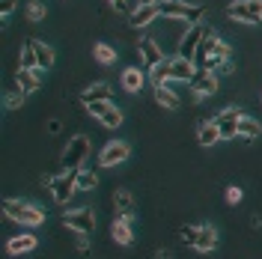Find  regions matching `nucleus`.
<instances>
[{"mask_svg": "<svg viewBox=\"0 0 262 259\" xmlns=\"http://www.w3.org/2000/svg\"><path fill=\"white\" fill-rule=\"evenodd\" d=\"M232 57V48H229L227 42L221 39V33L217 30H206V39H203V45L196 51V69L200 72H217L224 60Z\"/></svg>", "mask_w": 262, "mask_h": 259, "instance_id": "1", "label": "nucleus"}, {"mask_svg": "<svg viewBox=\"0 0 262 259\" xmlns=\"http://www.w3.org/2000/svg\"><path fill=\"white\" fill-rule=\"evenodd\" d=\"M3 214H6L9 221L21 224V227H27V229H39V227H45V211L39 209L36 203H30V200L6 197V200H3Z\"/></svg>", "mask_w": 262, "mask_h": 259, "instance_id": "2", "label": "nucleus"}, {"mask_svg": "<svg viewBox=\"0 0 262 259\" xmlns=\"http://www.w3.org/2000/svg\"><path fill=\"white\" fill-rule=\"evenodd\" d=\"M158 6H161V18L179 21V24H203L209 12L203 3H191V0H161Z\"/></svg>", "mask_w": 262, "mask_h": 259, "instance_id": "3", "label": "nucleus"}, {"mask_svg": "<svg viewBox=\"0 0 262 259\" xmlns=\"http://www.w3.org/2000/svg\"><path fill=\"white\" fill-rule=\"evenodd\" d=\"M86 107V114L96 119L101 128H119L122 122H125V114L116 107L111 98H101V101H90V104H83Z\"/></svg>", "mask_w": 262, "mask_h": 259, "instance_id": "4", "label": "nucleus"}, {"mask_svg": "<svg viewBox=\"0 0 262 259\" xmlns=\"http://www.w3.org/2000/svg\"><path fill=\"white\" fill-rule=\"evenodd\" d=\"M227 18L235 24H262V0H232L227 3Z\"/></svg>", "mask_w": 262, "mask_h": 259, "instance_id": "5", "label": "nucleus"}, {"mask_svg": "<svg viewBox=\"0 0 262 259\" xmlns=\"http://www.w3.org/2000/svg\"><path fill=\"white\" fill-rule=\"evenodd\" d=\"M86 155H90V137L86 134H75V137H69L63 155H60V167L63 170H81Z\"/></svg>", "mask_w": 262, "mask_h": 259, "instance_id": "6", "label": "nucleus"}, {"mask_svg": "<svg viewBox=\"0 0 262 259\" xmlns=\"http://www.w3.org/2000/svg\"><path fill=\"white\" fill-rule=\"evenodd\" d=\"M63 227L72 229L75 235H90L96 229V211L90 206H78V209H66L63 211Z\"/></svg>", "mask_w": 262, "mask_h": 259, "instance_id": "7", "label": "nucleus"}, {"mask_svg": "<svg viewBox=\"0 0 262 259\" xmlns=\"http://www.w3.org/2000/svg\"><path fill=\"white\" fill-rule=\"evenodd\" d=\"M131 158V143L128 140H107L98 152V167L101 170H114L119 164H125Z\"/></svg>", "mask_w": 262, "mask_h": 259, "instance_id": "8", "label": "nucleus"}, {"mask_svg": "<svg viewBox=\"0 0 262 259\" xmlns=\"http://www.w3.org/2000/svg\"><path fill=\"white\" fill-rule=\"evenodd\" d=\"M75 194H78V170H63L51 185V200L57 206H66Z\"/></svg>", "mask_w": 262, "mask_h": 259, "instance_id": "9", "label": "nucleus"}, {"mask_svg": "<svg viewBox=\"0 0 262 259\" xmlns=\"http://www.w3.org/2000/svg\"><path fill=\"white\" fill-rule=\"evenodd\" d=\"M245 116L242 107H235V104H229L224 111H217L214 114V122H217V128H221V140H235L238 137V119Z\"/></svg>", "mask_w": 262, "mask_h": 259, "instance_id": "10", "label": "nucleus"}, {"mask_svg": "<svg viewBox=\"0 0 262 259\" xmlns=\"http://www.w3.org/2000/svg\"><path fill=\"white\" fill-rule=\"evenodd\" d=\"M217 87H221V81L214 72H196V78L191 81V104H200L209 96H214Z\"/></svg>", "mask_w": 262, "mask_h": 259, "instance_id": "11", "label": "nucleus"}, {"mask_svg": "<svg viewBox=\"0 0 262 259\" xmlns=\"http://www.w3.org/2000/svg\"><path fill=\"white\" fill-rule=\"evenodd\" d=\"M137 57H140V66H143L146 72L167 60V54H164V48L158 45V39H152V36H143V39L137 42Z\"/></svg>", "mask_w": 262, "mask_h": 259, "instance_id": "12", "label": "nucleus"}, {"mask_svg": "<svg viewBox=\"0 0 262 259\" xmlns=\"http://www.w3.org/2000/svg\"><path fill=\"white\" fill-rule=\"evenodd\" d=\"M206 24H188V30L185 36L179 39V54L182 57H188V60H196V51L203 45V39H206Z\"/></svg>", "mask_w": 262, "mask_h": 259, "instance_id": "13", "label": "nucleus"}, {"mask_svg": "<svg viewBox=\"0 0 262 259\" xmlns=\"http://www.w3.org/2000/svg\"><path fill=\"white\" fill-rule=\"evenodd\" d=\"M45 72H48V69H42V66H36V69H18L15 72L18 90H21L24 96H33V93L42 87V81H45Z\"/></svg>", "mask_w": 262, "mask_h": 259, "instance_id": "14", "label": "nucleus"}, {"mask_svg": "<svg viewBox=\"0 0 262 259\" xmlns=\"http://www.w3.org/2000/svg\"><path fill=\"white\" fill-rule=\"evenodd\" d=\"M196 63L194 60H188V57H182V54H176V57H170V83L179 81V83H191L196 78Z\"/></svg>", "mask_w": 262, "mask_h": 259, "instance_id": "15", "label": "nucleus"}, {"mask_svg": "<svg viewBox=\"0 0 262 259\" xmlns=\"http://www.w3.org/2000/svg\"><path fill=\"white\" fill-rule=\"evenodd\" d=\"M146 72H140V66H128V69H122V75H119V87L128 93V96H137L143 87H146Z\"/></svg>", "mask_w": 262, "mask_h": 259, "instance_id": "16", "label": "nucleus"}, {"mask_svg": "<svg viewBox=\"0 0 262 259\" xmlns=\"http://www.w3.org/2000/svg\"><path fill=\"white\" fill-rule=\"evenodd\" d=\"M196 143L203 146V149H212V146L221 143V128H217V122L212 119H200L196 122Z\"/></svg>", "mask_w": 262, "mask_h": 259, "instance_id": "17", "label": "nucleus"}, {"mask_svg": "<svg viewBox=\"0 0 262 259\" xmlns=\"http://www.w3.org/2000/svg\"><path fill=\"white\" fill-rule=\"evenodd\" d=\"M36 247H39V239L33 232H21V235L6 239V253L9 256H24V253H33Z\"/></svg>", "mask_w": 262, "mask_h": 259, "instance_id": "18", "label": "nucleus"}, {"mask_svg": "<svg viewBox=\"0 0 262 259\" xmlns=\"http://www.w3.org/2000/svg\"><path fill=\"white\" fill-rule=\"evenodd\" d=\"M155 18H161V6H158V3H146V6H137V9L131 12L128 24L134 30H143V27H149Z\"/></svg>", "mask_w": 262, "mask_h": 259, "instance_id": "19", "label": "nucleus"}, {"mask_svg": "<svg viewBox=\"0 0 262 259\" xmlns=\"http://www.w3.org/2000/svg\"><path fill=\"white\" fill-rule=\"evenodd\" d=\"M152 96H155V104H161L164 111H179L182 98L179 93L170 87V83H161V87H152Z\"/></svg>", "mask_w": 262, "mask_h": 259, "instance_id": "20", "label": "nucleus"}, {"mask_svg": "<svg viewBox=\"0 0 262 259\" xmlns=\"http://www.w3.org/2000/svg\"><path fill=\"white\" fill-rule=\"evenodd\" d=\"M194 250L196 253H212V250H217V229H214L212 224H200Z\"/></svg>", "mask_w": 262, "mask_h": 259, "instance_id": "21", "label": "nucleus"}, {"mask_svg": "<svg viewBox=\"0 0 262 259\" xmlns=\"http://www.w3.org/2000/svg\"><path fill=\"white\" fill-rule=\"evenodd\" d=\"M134 224H128V221H122V218H116L114 214V224H111V239H114L119 247H128L131 242H134Z\"/></svg>", "mask_w": 262, "mask_h": 259, "instance_id": "22", "label": "nucleus"}, {"mask_svg": "<svg viewBox=\"0 0 262 259\" xmlns=\"http://www.w3.org/2000/svg\"><path fill=\"white\" fill-rule=\"evenodd\" d=\"M114 93V87L107 81H96L90 83V87H83L81 90V104H90V101H101V98H111Z\"/></svg>", "mask_w": 262, "mask_h": 259, "instance_id": "23", "label": "nucleus"}, {"mask_svg": "<svg viewBox=\"0 0 262 259\" xmlns=\"http://www.w3.org/2000/svg\"><path fill=\"white\" fill-rule=\"evenodd\" d=\"M259 134H262L259 119H253V116H247V114L238 119V137H235V140H242V143H253Z\"/></svg>", "mask_w": 262, "mask_h": 259, "instance_id": "24", "label": "nucleus"}, {"mask_svg": "<svg viewBox=\"0 0 262 259\" xmlns=\"http://www.w3.org/2000/svg\"><path fill=\"white\" fill-rule=\"evenodd\" d=\"M93 60H96L98 66H114L116 60H119V51L111 48L107 42H96V45H93Z\"/></svg>", "mask_w": 262, "mask_h": 259, "instance_id": "25", "label": "nucleus"}, {"mask_svg": "<svg viewBox=\"0 0 262 259\" xmlns=\"http://www.w3.org/2000/svg\"><path fill=\"white\" fill-rule=\"evenodd\" d=\"M30 45L36 48V57H39V66H42V69H51V66L57 63V54H54V48H51V45H45L42 39H30Z\"/></svg>", "mask_w": 262, "mask_h": 259, "instance_id": "26", "label": "nucleus"}, {"mask_svg": "<svg viewBox=\"0 0 262 259\" xmlns=\"http://www.w3.org/2000/svg\"><path fill=\"white\" fill-rule=\"evenodd\" d=\"M48 15V6L42 3V0H30L27 6H24V18L30 21V24H39V21H45Z\"/></svg>", "mask_w": 262, "mask_h": 259, "instance_id": "27", "label": "nucleus"}, {"mask_svg": "<svg viewBox=\"0 0 262 259\" xmlns=\"http://www.w3.org/2000/svg\"><path fill=\"white\" fill-rule=\"evenodd\" d=\"M114 209L116 211H134V194L128 188H116L114 191Z\"/></svg>", "mask_w": 262, "mask_h": 259, "instance_id": "28", "label": "nucleus"}, {"mask_svg": "<svg viewBox=\"0 0 262 259\" xmlns=\"http://www.w3.org/2000/svg\"><path fill=\"white\" fill-rule=\"evenodd\" d=\"M98 188V173L90 170V167H81L78 170V191H96Z\"/></svg>", "mask_w": 262, "mask_h": 259, "instance_id": "29", "label": "nucleus"}, {"mask_svg": "<svg viewBox=\"0 0 262 259\" xmlns=\"http://www.w3.org/2000/svg\"><path fill=\"white\" fill-rule=\"evenodd\" d=\"M149 81H152V87L170 83V57H167L164 63H158L155 69H149Z\"/></svg>", "mask_w": 262, "mask_h": 259, "instance_id": "30", "label": "nucleus"}, {"mask_svg": "<svg viewBox=\"0 0 262 259\" xmlns=\"http://www.w3.org/2000/svg\"><path fill=\"white\" fill-rule=\"evenodd\" d=\"M36 66H39V57H36V48H33L30 39H27L21 54H18V69H36Z\"/></svg>", "mask_w": 262, "mask_h": 259, "instance_id": "31", "label": "nucleus"}, {"mask_svg": "<svg viewBox=\"0 0 262 259\" xmlns=\"http://www.w3.org/2000/svg\"><path fill=\"white\" fill-rule=\"evenodd\" d=\"M24 101H27V96L18 90V93H6L3 96V107L6 111H18V107H24Z\"/></svg>", "mask_w": 262, "mask_h": 259, "instance_id": "32", "label": "nucleus"}, {"mask_svg": "<svg viewBox=\"0 0 262 259\" xmlns=\"http://www.w3.org/2000/svg\"><path fill=\"white\" fill-rule=\"evenodd\" d=\"M196 232H200V224H185V227H179V239L188 244V247H194Z\"/></svg>", "mask_w": 262, "mask_h": 259, "instance_id": "33", "label": "nucleus"}, {"mask_svg": "<svg viewBox=\"0 0 262 259\" xmlns=\"http://www.w3.org/2000/svg\"><path fill=\"white\" fill-rule=\"evenodd\" d=\"M242 197H245V191H242L238 185H229L227 191H224V200H227V206H238V203H242Z\"/></svg>", "mask_w": 262, "mask_h": 259, "instance_id": "34", "label": "nucleus"}, {"mask_svg": "<svg viewBox=\"0 0 262 259\" xmlns=\"http://www.w3.org/2000/svg\"><path fill=\"white\" fill-rule=\"evenodd\" d=\"M15 12V0H0V21L9 24V18Z\"/></svg>", "mask_w": 262, "mask_h": 259, "instance_id": "35", "label": "nucleus"}, {"mask_svg": "<svg viewBox=\"0 0 262 259\" xmlns=\"http://www.w3.org/2000/svg\"><path fill=\"white\" fill-rule=\"evenodd\" d=\"M107 3L114 6L116 12H122V15H131V12H134V9H131V3H128V0H107Z\"/></svg>", "mask_w": 262, "mask_h": 259, "instance_id": "36", "label": "nucleus"}, {"mask_svg": "<svg viewBox=\"0 0 262 259\" xmlns=\"http://www.w3.org/2000/svg\"><path fill=\"white\" fill-rule=\"evenodd\" d=\"M217 72H221V75H235V63H232V57H229V60H224Z\"/></svg>", "mask_w": 262, "mask_h": 259, "instance_id": "37", "label": "nucleus"}, {"mask_svg": "<svg viewBox=\"0 0 262 259\" xmlns=\"http://www.w3.org/2000/svg\"><path fill=\"white\" fill-rule=\"evenodd\" d=\"M75 247H78L81 253H86V250H90V239H86V235H78V242H75Z\"/></svg>", "mask_w": 262, "mask_h": 259, "instance_id": "38", "label": "nucleus"}, {"mask_svg": "<svg viewBox=\"0 0 262 259\" xmlns=\"http://www.w3.org/2000/svg\"><path fill=\"white\" fill-rule=\"evenodd\" d=\"M54 179H57V176H51V173H42V176H39V185H42V188H48V191H51Z\"/></svg>", "mask_w": 262, "mask_h": 259, "instance_id": "39", "label": "nucleus"}, {"mask_svg": "<svg viewBox=\"0 0 262 259\" xmlns=\"http://www.w3.org/2000/svg\"><path fill=\"white\" fill-rule=\"evenodd\" d=\"M60 131H63V122H60V119H51L48 122V134H60Z\"/></svg>", "mask_w": 262, "mask_h": 259, "instance_id": "40", "label": "nucleus"}, {"mask_svg": "<svg viewBox=\"0 0 262 259\" xmlns=\"http://www.w3.org/2000/svg\"><path fill=\"white\" fill-rule=\"evenodd\" d=\"M116 218H122V221H128V224H137V214H134V211H116Z\"/></svg>", "mask_w": 262, "mask_h": 259, "instance_id": "41", "label": "nucleus"}, {"mask_svg": "<svg viewBox=\"0 0 262 259\" xmlns=\"http://www.w3.org/2000/svg\"><path fill=\"white\" fill-rule=\"evenodd\" d=\"M155 259H173V250H164V247H158V250H155Z\"/></svg>", "mask_w": 262, "mask_h": 259, "instance_id": "42", "label": "nucleus"}, {"mask_svg": "<svg viewBox=\"0 0 262 259\" xmlns=\"http://www.w3.org/2000/svg\"><path fill=\"white\" fill-rule=\"evenodd\" d=\"M250 227H253V229L262 227V214H253V218H250Z\"/></svg>", "mask_w": 262, "mask_h": 259, "instance_id": "43", "label": "nucleus"}, {"mask_svg": "<svg viewBox=\"0 0 262 259\" xmlns=\"http://www.w3.org/2000/svg\"><path fill=\"white\" fill-rule=\"evenodd\" d=\"M146 3H158V0H140V6H146Z\"/></svg>", "mask_w": 262, "mask_h": 259, "instance_id": "44", "label": "nucleus"}, {"mask_svg": "<svg viewBox=\"0 0 262 259\" xmlns=\"http://www.w3.org/2000/svg\"><path fill=\"white\" fill-rule=\"evenodd\" d=\"M259 101H262V93H259Z\"/></svg>", "mask_w": 262, "mask_h": 259, "instance_id": "45", "label": "nucleus"}]
</instances>
